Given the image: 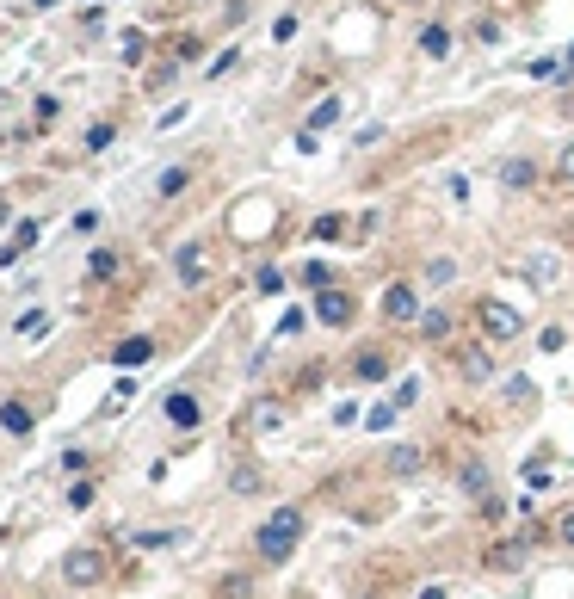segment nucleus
<instances>
[{
	"label": "nucleus",
	"mask_w": 574,
	"mask_h": 599,
	"mask_svg": "<svg viewBox=\"0 0 574 599\" xmlns=\"http://www.w3.org/2000/svg\"><path fill=\"white\" fill-rule=\"evenodd\" d=\"M303 507H278L260 532H254V550H260V562H291L297 556V544H303Z\"/></svg>",
	"instance_id": "f257e3e1"
},
{
	"label": "nucleus",
	"mask_w": 574,
	"mask_h": 599,
	"mask_svg": "<svg viewBox=\"0 0 574 599\" xmlns=\"http://www.w3.org/2000/svg\"><path fill=\"white\" fill-rule=\"evenodd\" d=\"M476 322H482V340H494V346H507V340H519V328H525V315H519L513 303H500V297H482V303H476Z\"/></svg>",
	"instance_id": "f03ea898"
},
{
	"label": "nucleus",
	"mask_w": 574,
	"mask_h": 599,
	"mask_svg": "<svg viewBox=\"0 0 574 599\" xmlns=\"http://www.w3.org/2000/svg\"><path fill=\"white\" fill-rule=\"evenodd\" d=\"M315 315H321L328 328H346L352 315H358V303H352V291H340V285H321V291H315Z\"/></svg>",
	"instance_id": "7ed1b4c3"
},
{
	"label": "nucleus",
	"mask_w": 574,
	"mask_h": 599,
	"mask_svg": "<svg viewBox=\"0 0 574 599\" xmlns=\"http://www.w3.org/2000/svg\"><path fill=\"white\" fill-rule=\"evenodd\" d=\"M62 581H75V587L105 581V556H99V550H68V556H62Z\"/></svg>",
	"instance_id": "20e7f679"
},
{
	"label": "nucleus",
	"mask_w": 574,
	"mask_h": 599,
	"mask_svg": "<svg viewBox=\"0 0 574 599\" xmlns=\"http://www.w3.org/2000/svg\"><path fill=\"white\" fill-rule=\"evenodd\" d=\"M173 266H179V285H204V278H210V248H204V241H186Z\"/></svg>",
	"instance_id": "39448f33"
},
{
	"label": "nucleus",
	"mask_w": 574,
	"mask_h": 599,
	"mask_svg": "<svg viewBox=\"0 0 574 599\" xmlns=\"http://www.w3.org/2000/svg\"><path fill=\"white\" fill-rule=\"evenodd\" d=\"M383 315H389V322H414V315H420V291L414 285H389L383 291Z\"/></svg>",
	"instance_id": "423d86ee"
},
{
	"label": "nucleus",
	"mask_w": 574,
	"mask_h": 599,
	"mask_svg": "<svg viewBox=\"0 0 574 599\" xmlns=\"http://www.w3.org/2000/svg\"><path fill=\"white\" fill-rule=\"evenodd\" d=\"M149 359H155V340H149V334H136V340H118V346H112V365H124V371H130V365H149Z\"/></svg>",
	"instance_id": "0eeeda50"
},
{
	"label": "nucleus",
	"mask_w": 574,
	"mask_h": 599,
	"mask_svg": "<svg viewBox=\"0 0 574 599\" xmlns=\"http://www.w3.org/2000/svg\"><path fill=\"white\" fill-rule=\"evenodd\" d=\"M531 180H537V167H531L525 155H513V161H500V186H507V192H531Z\"/></svg>",
	"instance_id": "6e6552de"
},
{
	"label": "nucleus",
	"mask_w": 574,
	"mask_h": 599,
	"mask_svg": "<svg viewBox=\"0 0 574 599\" xmlns=\"http://www.w3.org/2000/svg\"><path fill=\"white\" fill-rule=\"evenodd\" d=\"M247 427H254V433H278V427H284V402H278V396L254 402V414H247Z\"/></svg>",
	"instance_id": "1a4fd4ad"
},
{
	"label": "nucleus",
	"mask_w": 574,
	"mask_h": 599,
	"mask_svg": "<svg viewBox=\"0 0 574 599\" xmlns=\"http://www.w3.org/2000/svg\"><path fill=\"white\" fill-rule=\"evenodd\" d=\"M525 272H531V285H537V291H550L556 278H562V254H531Z\"/></svg>",
	"instance_id": "9d476101"
},
{
	"label": "nucleus",
	"mask_w": 574,
	"mask_h": 599,
	"mask_svg": "<svg viewBox=\"0 0 574 599\" xmlns=\"http://www.w3.org/2000/svg\"><path fill=\"white\" fill-rule=\"evenodd\" d=\"M457 371L470 377V383H488V377H494V365H488L482 346H463V352H457Z\"/></svg>",
	"instance_id": "9b49d317"
},
{
	"label": "nucleus",
	"mask_w": 574,
	"mask_h": 599,
	"mask_svg": "<svg viewBox=\"0 0 574 599\" xmlns=\"http://www.w3.org/2000/svg\"><path fill=\"white\" fill-rule=\"evenodd\" d=\"M0 427H7L13 439H25L31 427H38V420H31V408H25V402H0Z\"/></svg>",
	"instance_id": "f8f14e48"
},
{
	"label": "nucleus",
	"mask_w": 574,
	"mask_h": 599,
	"mask_svg": "<svg viewBox=\"0 0 574 599\" xmlns=\"http://www.w3.org/2000/svg\"><path fill=\"white\" fill-rule=\"evenodd\" d=\"M383 464H389V476H414V470L426 464V451H420V445H396V451L383 457Z\"/></svg>",
	"instance_id": "ddd939ff"
},
{
	"label": "nucleus",
	"mask_w": 574,
	"mask_h": 599,
	"mask_svg": "<svg viewBox=\"0 0 574 599\" xmlns=\"http://www.w3.org/2000/svg\"><path fill=\"white\" fill-rule=\"evenodd\" d=\"M328 124H340V99H334V93H328V99H321L315 112H309V124H303V130H315V136H321Z\"/></svg>",
	"instance_id": "4468645a"
},
{
	"label": "nucleus",
	"mask_w": 574,
	"mask_h": 599,
	"mask_svg": "<svg viewBox=\"0 0 574 599\" xmlns=\"http://www.w3.org/2000/svg\"><path fill=\"white\" fill-rule=\"evenodd\" d=\"M167 420L173 427H198V402L192 396H167Z\"/></svg>",
	"instance_id": "2eb2a0df"
},
{
	"label": "nucleus",
	"mask_w": 574,
	"mask_h": 599,
	"mask_svg": "<svg viewBox=\"0 0 574 599\" xmlns=\"http://www.w3.org/2000/svg\"><path fill=\"white\" fill-rule=\"evenodd\" d=\"M420 50H426V56H451V31H445V25H426V31H420Z\"/></svg>",
	"instance_id": "dca6fc26"
},
{
	"label": "nucleus",
	"mask_w": 574,
	"mask_h": 599,
	"mask_svg": "<svg viewBox=\"0 0 574 599\" xmlns=\"http://www.w3.org/2000/svg\"><path fill=\"white\" fill-rule=\"evenodd\" d=\"M389 365H383V352H358V359H352V377H365V383H377Z\"/></svg>",
	"instance_id": "f3484780"
},
{
	"label": "nucleus",
	"mask_w": 574,
	"mask_h": 599,
	"mask_svg": "<svg viewBox=\"0 0 574 599\" xmlns=\"http://www.w3.org/2000/svg\"><path fill=\"white\" fill-rule=\"evenodd\" d=\"M420 334H426V340H445V334H451V315H445V309H426V315H420Z\"/></svg>",
	"instance_id": "a211bd4d"
},
{
	"label": "nucleus",
	"mask_w": 574,
	"mask_h": 599,
	"mask_svg": "<svg viewBox=\"0 0 574 599\" xmlns=\"http://www.w3.org/2000/svg\"><path fill=\"white\" fill-rule=\"evenodd\" d=\"M186 180H192V173H186V167H167V173H161V180H155V192H161V198H179V192H186Z\"/></svg>",
	"instance_id": "6ab92c4d"
},
{
	"label": "nucleus",
	"mask_w": 574,
	"mask_h": 599,
	"mask_svg": "<svg viewBox=\"0 0 574 599\" xmlns=\"http://www.w3.org/2000/svg\"><path fill=\"white\" fill-rule=\"evenodd\" d=\"M396 414H402L396 402H377V408L365 414V427H371V433H389V427H396Z\"/></svg>",
	"instance_id": "aec40b11"
},
{
	"label": "nucleus",
	"mask_w": 574,
	"mask_h": 599,
	"mask_svg": "<svg viewBox=\"0 0 574 599\" xmlns=\"http://www.w3.org/2000/svg\"><path fill=\"white\" fill-rule=\"evenodd\" d=\"M463 488H470L476 501H488V470L482 464H463Z\"/></svg>",
	"instance_id": "412c9836"
},
{
	"label": "nucleus",
	"mask_w": 574,
	"mask_h": 599,
	"mask_svg": "<svg viewBox=\"0 0 574 599\" xmlns=\"http://www.w3.org/2000/svg\"><path fill=\"white\" fill-rule=\"evenodd\" d=\"M309 235H315V241H340V235H346V217H315Z\"/></svg>",
	"instance_id": "4be33fe9"
},
{
	"label": "nucleus",
	"mask_w": 574,
	"mask_h": 599,
	"mask_svg": "<svg viewBox=\"0 0 574 599\" xmlns=\"http://www.w3.org/2000/svg\"><path fill=\"white\" fill-rule=\"evenodd\" d=\"M507 396H513V408H531V402H537V390H531V377H507Z\"/></svg>",
	"instance_id": "5701e85b"
},
{
	"label": "nucleus",
	"mask_w": 574,
	"mask_h": 599,
	"mask_svg": "<svg viewBox=\"0 0 574 599\" xmlns=\"http://www.w3.org/2000/svg\"><path fill=\"white\" fill-rule=\"evenodd\" d=\"M19 334H25V340H44V334H50V315H44V309H38V315H19Z\"/></svg>",
	"instance_id": "b1692460"
},
{
	"label": "nucleus",
	"mask_w": 574,
	"mask_h": 599,
	"mask_svg": "<svg viewBox=\"0 0 574 599\" xmlns=\"http://www.w3.org/2000/svg\"><path fill=\"white\" fill-rule=\"evenodd\" d=\"M389 402H396V408H414V402H420V383H414V377H402L396 390H389Z\"/></svg>",
	"instance_id": "393cba45"
},
{
	"label": "nucleus",
	"mask_w": 574,
	"mask_h": 599,
	"mask_svg": "<svg viewBox=\"0 0 574 599\" xmlns=\"http://www.w3.org/2000/svg\"><path fill=\"white\" fill-rule=\"evenodd\" d=\"M229 488H235V495H254V488H260V470H254V464H241V470H235V482H229Z\"/></svg>",
	"instance_id": "a878e982"
},
{
	"label": "nucleus",
	"mask_w": 574,
	"mask_h": 599,
	"mask_svg": "<svg viewBox=\"0 0 574 599\" xmlns=\"http://www.w3.org/2000/svg\"><path fill=\"white\" fill-rule=\"evenodd\" d=\"M556 180H562V186H574V143L556 155Z\"/></svg>",
	"instance_id": "bb28decb"
},
{
	"label": "nucleus",
	"mask_w": 574,
	"mask_h": 599,
	"mask_svg": "<svg viewBox=\"0 0 574 599\" xmlns=\"http://www.w3.org/2000/svg\"><path fill=\"white\" fill-rule=\"evenodd\" d=\"M556 538L574 550V507H562V513H556Z\"/></svg>",
	"instance_id": "cd10ccee"
},
{
	"label": "nucleus",
	"mask_w": 574,
	"mask_h": 599,
	"mask_svg": "<svg viewBox=\"0 0 574 599\" xmlns=\"http://www.w3.org/2000/svg\"><path fill=\"white\" fill-rule=\"evenodd\" d=\"M254 285H260V297H278V291H284V278H278V272H272V266H266V272H260V278H254Z\"/></svg>",
	"instance_id": "c85d7f7f"
},
{
	"label": "nucleus",
	"mask_w": 574,
	"mask_h": 599,
	"mask_svg": "<svg viewBox=\"0 0 574 599\" xmlns=\"http://www.w3.org/2000/svg\"><path fill=\"white\" fill-rule=\"evenodd\" d=\"M272 38H278V44H291V38H297V13H284V19L272 25Z\"/></svg>",
	"instance_id": "c756f323"
},
{
	"label": "nucleus",
	"mask_w": 574,
	"mask_h": 599,
	"mask_svg": "<svg viewBox=\"0 0 574 599\" xmlns=\"http://www.w3.org/2000/svg\"><path fill=\"white\" fill-rule=\"evenodd\" d=\"M537 346H544V352H562V346H568V334H562V328H544V334H537Z\"/></svg>",
	"instance_id": "7c9ffc66"
},
{
	"label": "nucleus",
	"mask_w": 574,
	"mask_h": 599,
	"mask_svg": "<svg viewBox=\"0 0 574 599\" xmlns=\"http://www.w3.org/2000/svg\"><path fill=\"white\" fill-rule=\"evenodd\" d=\"M68 507H93V482H75V488H68Z\"/></svg>",
	"instance_id": "2f4dec72"
},
{
	"label": "nucleus",
	"mask_w": 574,
	"mask_h": 599,
	"mask_svg": "<svg viewBox=\"0 0 574 599\" xmlns=\"http://www.w3.org/2000/svg\"><path fill=\"white\" fill-rule=\"evenodd\" d=\"M420 599H445V581H433V587H420Z\"/></svg>",
	"instance_id": "473e14b6"
},
{
	"label": "nucleus",
	"mask_w": 574,
	"mask_h": 599,
	"mask_svg": "<svg viewBox=\"0 0 574 599\" xmlns=\"http://www.w3.org/2000/svg\"><path fill=\"white\" fill-rule=\"evenodd\" d=\"M38 7H56V0H38Z\"/></svg>",
	"instance_id": "72a5a7b5"
}]
</instances>
